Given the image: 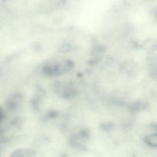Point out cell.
Listing matches in <instances>:
<instances>
[{
	"instance_id": "3",
	"label": "cell",
	"mask_w": 157,
	"mask_h": 157,
	"mask_svg": "<svg viewBox=\"0 0 157 157\" xmlns=\"http://www.w3.org/2000/svg\"><path fill=\"white\" fill-rule=\"evenodd\" d=\"M32 151L27 149H19L11 153L10 157H30L32 156Z\"/></svg>"
},
{
	"instance_id": "2",
	"label": "cell",
	"mask_w": 157,
	"mask_h": 157,
	"mask_svg": "<svg viewBox=\"0 0 157 157\" xmlns=\"http://www.w3.org/2000/svg\"><path fill=\"white\" fill-rule=\"evenodd\" d=\"M144 142L150 147H157V132L147 135L144 138Z\"/></svg>"
},
{
	"instance_id": "1",
	"label": "cell",
	"mask_w": 157,
	"mask_h": 157,
	"mask_svg": "<svg viewBox=\"0 0 157 157\" xmlns=\"http://www.w3.org/2000/svg\"><path fill=\"white\" fill-rule=\"evenodd\" d=\"M72 66L73 64L69 60H52L43 66L42 71L48 76L56 77L68 72Z\"/></svg>"
}]
</instances>
